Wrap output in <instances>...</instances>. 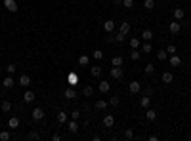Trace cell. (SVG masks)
<instances>
[{
  "label": "cell",
  "instance_id": "obj_46",
  "mask_svg": "<svg viewBox=\"0 0 191 141\" xmlns=\"http://www.w3.org/2000/svg\"><path fill=\"white\" fill-rule=\"evenodd\" d=\"M52 139H54V141H59L61 135H59V134H54V135H52Z\"/></svg>",
  "mask_w": 191,
  "mask_h": 141
},
{
  "label": "cell",
  "instance_id": "obj_32",
  "mask_svg": "<svg viewBox=\"0 0 191 141\" xmlns=\"http://www.w3.org/2000/svg\"><path fill=\"white\" fill-rule=\"evenodd\" d=\"M142 57V54H140V50H132L130 51V59H134V61H138Z\"/></svg>",
  "mask_w": 191,
  "mask_h": 141
},
{
  "label": "cell",
  "instance_id": "obj_19",
  "mask_svg": "<svg viewBox=\"0 0 191 141\" xmlns=\"http://www.w3.org/2000/svg\"><path fill=\"white\" fill-rule=\"evenodd\" d=\"M142 38L145 40V42H149V40L153 38V31H151V29H145V31L142 33Z\"/></svg>",
  "mask_w": 191,
  "mask_h": 141
},
{
  "label": "cell",
  "instance_id": "obj_40",
  "mask_svg": "<svg viewBox=\"0 0 191 141\" xmlns=\"http://www.w3.org/2000/svg\"><path fill=\"white\" fill-rule=\"evenodd\" d=\"M27 137H29V139H40V134H38V132H29Z\"/></svg>",
  "mask_w": 191,
  "mask_h": 141
},
{
  "label": "cell",
  "instance_id": "obj_42",
  "mask_svg": "<svg viewBox=\"0 0 191 141\" xmlns=\"http://www.w3.org/2000/svg\"><path fill=\"white\" fill-rule=\"evenodd\" d=\"M122 4H124V6H126V10L134 8V0H122Z\"/></svg>",
  "mask_w": 191,
  "mask_h": 141
},
{
  "label": "cell",
  "instance_id": "obj_39",
  "mask_svg": "<svg viewBox=\"0 0 191 141\" xmlns=\"http://www.w3.org/2000/svg\"><path fill=\"white\" fill-rule=\"evenodd\" d=\"M149 51H151V44L145 42V44L142 46V54H149Z\"/></svg>",
  "mask_w": 191,
  "mask_h": 141
},
{
  "label": "cell",
  "instance_id": "obj_47",
  "mask_svg": "<svg viewBox=\"0 0 191 141\" xmlns=\"http://www.w3.org/2000/svg\"><path fill=\"white\" fill-rule=\"evenodd\" d=\"M189 139H191V134H189Z\"/></svg>",
  "mask_w": 191,
  "mask_h": 141
},
{
  "label": "cell",
  "instance_id": "obj_1",
  "mask_svg": "<svg viewBox=\"0 0 191 141\" xmlns=\"http://www.w3.org/2000/svg\"><path fill=\"white\" fill-rule=\"evenodd\" d=\"M31 116H33V120H34V122H40V120L44 118V111H42L40 107H34L33 111H31Z\"/></svg>",
  "mask_w": 191,
  "mask_h": 141
},
{
  "label": "cell",
  "instance_id": "obj_24",
  "mask_svg": "<svg viewBox=\"0 0 191 141\" xmlns=\"http://www.w3.org/2000/svg\"><path fill=\"white\" fill-rule=\"evenodd\" d=\"M122 61H124V59H122L121 55H117V57H113V59H111V65L113 67H122Z\"/></svg>",
  "mask_w": 191,
  "mask_h": 141
},
{
  "label": "cell",
  "instance_id": "obj_11",
  "mask_svg": "<svg viewBox=\"0 0 191 141\" xmlns=\"http://www.w3.org/2000/svg\"><path fill=\"white\" fill-rule=\"evenodd\" d=\"M19 86L29 88V86H31V76H27V75H21V76H19Z\"/></svg>",
  "mask_w": 191,
  "mask_h": 141
},
{
  "label": "cell",
  "instance_id": "obj_2",
  "mask_svg": "<svg viewBox=\"0 0 191 141\" xmlns=\"http://www.w3.org/2000/svg\"><path fill=\"white\" fill-rule=\"evenodd\" d=\"M168 31L172 34H178L180 31H182V23L180 21H176V19H174V21H170V25H168Z\"/></svg>",
  "mask_w": 191,
  "mask_h": 141
},
{
  "label": "cell",
  "instance_id": "obj_20",
  "mask_svg": "<svg viewBox=\"0 0 191 141\" xmlns=\"http://www.w3.org/2000/svg\"><path fill=\"white\" fill-rule=\"evenodd\" d=\"M118 31H121L122 34H128V33H130V23H128V21H122V23H121V29H118Z\"/></svg>",
  "mask_w": 191,
  "mask_h": 141
},
{
  "label": "cell",
  "instance_id": "obj_30",
  "mask_svg": "<svg viewBox=\"0 0 191 141\" xmlns=\"http://www.w3.org/2000/svg\"><path fill=\"white\" fill-rule=\"evenodd\" d=\"M88 63H90V57H88V55H80V57H79V65L86 67Z\"/></svg>",
  "mask_w": 191,
  "mask_h": 141
},
{
  "label": "cell",
  "instance_id": "obj_27",
  "mask_svg": "<svg viewBox=\"0 0 191 141\" xmlns=\"http://www.w3.org/2000/svg\"><path fill=\"white\" fill-rule=\"evenodd\" d=\"M76 84H79V76L75 72H71L69 75V86H76Z\"/></svg>",
  "mask_w": 191,
  "mask_h": 141
},
{
  "label": "cell",
  "instance_id": "obj_25",
  "mask_svg": "<svg viewBox=\"0 0 191 141\" xmlns=\"http://www.w3.org/2000/svg\"><path fill=\"white\" fill-rule=\"evenodd\" d=\"M90 75L92 76H101V67H97V65L90 67Z\"/></svg>",
  "mask_w": 191,
  "mask_h": 141
},
{
  "label": "cell",
  "instance_id": "obj_45",
  "mask_svg": "<svg viewBox=\"0 0 191 141\" xmlns=\"http://www.w3.org/2000/svg\"><path fill=\"white\" fill-rule=\"evenodd\" d=\"M166 51H168V54H170V55H172V54H176V51H178V50H176V46H174V44H170V46H168V48H166Z\"/></svg>",
  "mask_w": 191,
  "mask_h": 141
},
{
  "label": "cell",
  "instance_id": "obj_7",
  "mask_svg": "<svg viewBox=\"0 0 191 141\" xmlns=\"http://www.w3.org/2000/svg\"><path fill=\"white\" fill-rule=\"evenodd\" d=\"M172 17L176 19V21H182V19L185 17V12H184L182 8H176V10H174V12H172Z\"/></svg>",
  "mask_w": 191,
  "mask_h": 141
},
{
  "label": "cell",
  "instance_id": "obj_18",
  "mask_svg": "<svg viewBox=\"0 0 191 141\" xmlns=\"http://www.w3.org/2000/svg\"><path fill=\"white\" fill-rule=\"evenodd\" d=\"M170 65H172V67H180V65H182V59H180L176 54H172V55H170Z\"/></svg>",
  "mask_w": 191,
  "mask_h": 141
},
{
  "label": "cell",
  "instance_id": "obj_38",
  "mask_svg": "<svg viewBox=\"0 0 191 141\" xmlns=\"http://www.w3.org/2000/svg\"><path fill=\"white\" fill-rule=\"evenodd\" d=\"M145 72H147V75H153V72H155V65L153 63H147L145 65Z\"/></svg>",
  "mask_w": 191,
  "mask_h": 141
},
{
  "label": "cell",
  "instance_id": "obj_34",
  "mask_svg": "<svg viewBox=\"0 0 191 141\" xmlns=\"http://www.w3.org/2000/svg\"><path fill=\"white\" fill-rule=\"evenodd\" d=\"M92 57H94L96 61H100V59H103V51H101V50H96V51H92Z\"/></svg>",
  "mask_w": 191,
  "mask_h": 141
},
{
  "label": "cell",
  "instance_id": "obj_21",
  "mask_svg": "<svg viewBox=\"0 0 191 141\" xmlns=\"http://www.w3.org/2000/svg\"><path fill=\"white\" fill-rule=\"evenodd\" d=\"M8 126H10V128H13V130H15V128H19V118H17V116H12V118L8 120Z\"/></svg>",
  "mask_w": 191,
  "mask_h": 141
},
{
  "label": "cell",
  "instance_id": "obj_29",
  "mask_svg": "<svg viewBox=\"0 0 191 141\" xmlns=\"http://www.w3.org/2000/svg\"><path fill=\"white\" fill-rule=\"evenodd\" d=\"M0 109H2V113H10V111H12V103H10V101H2Z\"/></svg>",
  "mask_w": 191,
  "mask_h": 141
},
{
  "label": "cell",
  "instance_id": "obj_5",
  "mask_svg": "<svg viewBox=\"0 0 191 141\" xmlns=\"http://www.w3.org/2000/svg\"><path fill=\"white\" fill-rule=\"evenodd\" d=\"M128 90H130V93H138L142 90V82H138V80H132L130 84H128Z\"/></svg>",
  "mask_w": 191,
  "mask_h": 141
},
{
  "label": "cell",
  "instance_id": "obj_33",
  "mask_svg": "<svg viewBox=\"0 0 191 141\" xmlns=\"http://www.w3.org/2000/svg\"><path fill=\"white\" fill-rule=\"evenodd\" d=\"M143 8H145V10H153L155 8V0H143Z\"/></svg>",
  "mask_w": 191,
  "mask_h": 141
},
{
  "label": "cell",
  "instance_id": "obj_41",
  "mask_svg": "<svg viewBox=\"0 0 191 141\" xmlns=\"http://www.w3.org/2000/svg\"><path fill=\"white\" fill-rule=\"evenodd\" d=\"M71 118H73V120H79L80 118V111H79V109H75V111L71 113Z\"/></svg>",
  "mask_w": 191,
  "mask_h": 141
},
{
  "label": "cell",
  "instance_id": "obj_17",
  "mask_svg": "<svg viewBox=\"0 0 191 141\" xmlns=\"http://www.w3.org/2000/svg\"><path fill=\"white\" fill-rule=\"evenodd\" d=\"M67 120H69V114H67L65 111H59V113H58V122H59V124H65Z\"/></svg>",
  "mask_w": 191,
  "mask_h": 141
},
{
  "label": "cell",
  "instance_id": "obj_31",
  "mask_svg": "<svg viewBox=\"0 0 191 141\" xmlns=\"http://www.w3.org/2000/svg\"><path fill=\"white\" fill-rule=\"evenodd\" d=\"M140 38H130V48L132 50H138V48H140Z\"/></svg>",
  "mask_w": 191,
  "mask_h": 141
},
{
  "label": "cell",
  "instance_id": "obj_14",
  "mask_svg": "<svg viewBox=\"0 0 191 141\" xmlns=\"http://www.w3.org/2000/svg\"><path fill=\"white\" fill-rule=\"evenodd\" d=\"M103 29H105V33H113V31H115V21L107 19V21L103 23Z\"/></svg>",
  "mask_w": 191,
  "mask_h": 141
},
{
  "label": "cell",
  "instance_id": "obj_22",
  "mask_svg": "<svg viewBox=\"0 0 191 141\" xmlns=\"http://www.w3.org/2000/svg\"><path fill=\"white\" fill-rule=\"evenodd\" d=\"M149 105H151V97H147V95H145V97H142V99H140V107H142V109H147Z\"/></svg>",
  "mask_w": 191,
  "mask_h": 141
},
{
  "label": "cell",
  "instance_id": "obj_6",
  "mask_svg": "<svg viewBox=\"0 0 191 141\" xmlns=\"http://www.w3.org/2000/svg\"><path fill=\"white\" fill-rule=\"evenodd\" d=\"M103 126H105V128H113V126H115V116H113V114H105V116H103Z\"/></svg>",
  "mask_w": 191,
  "mask_h": 141
},
{
  "label": "cell",
  "instance_id": "obj_9",
  "mask_svg": "<svg viewBox=\"0 0 191 141\" xmlns=\"http://www.w3.org/2000/svg\"><path fill=\"white\" fill-rule=\"evenodd\" d=\"M34 99H37V97H34V92H33V90H27V92H25V95H23V101H25V103H33Z\"/></svg>",
  "mask_w": 191,
  "mask_h": 141
},
{
  "label": "cell",
  "instance_id": "obj_15",
  "mask_svg": "<svg viewBox=\"0 0 191 141\" xmlns=\"http://www.w3.org/2000/svg\"><path fill=\"white\" fill-rule=\"evenodd\" d=\"M13 84H15V82H13V78H12V76H6V78L2 80V86L6 88V90H10V88H13Z\"/></svg>",
  "mask_w": 191,
  "mask_h": 141
},
{
  "label": "cell",
  "instance_id": "obj_3",
  "mask_svg": "<svg viewBox=\"0 0 191 141\" xmlns=\"http://www.w3.org/2000/svg\"><path fill=\"white\" fill-rule=\"evenodd\" d=\"M122 76H124V72H122V67H111V78H115V80H121Z\"/></svg>",
  "mask_w": 191,
  "mask_h": 141
},
{
  "label": "cell",
  "instance_id": "obj_23",
  "mask_svg": "<svg viewBox=\"0 0 191 141\" xmlns=\"http://www.w3.org/2000/svg\"><path fill=\"white\" fill-rule=\"evenodd\" d=\"M82 95H84V97H92V95H94V88H92V86H84Z\"/></svg>",
  "mask_w": 191,
  "mask_h": 141
},
{
  "label": "cell",
  "instance_id": "obj_26",
  "mask_svg": "<svg viewBox=\"0 0 191 141\" xmlns=\"http://www.w3.org/2000/svg\"><path fill=\"white\" fill-rule=\"evenodd\" d=\"M65 97H67V99H75V97H76V92L73 90V86L65 90Z\"/></svg>",
  "mask_w": 191,
  "mask_h": 141
},
{
  "label": "cell",
  "instance_id": "obj_13",
  "mask_svg": "<svg viewBox=\"0 0 191 141\" xmlns=\"http://www.w3.org/2000/svg\"><path fill=\"white\" fill-rule=\"evenodd\" d=\"M109 90H111V82L101 80V82H100V92H101V93H107Z\"/></svg>",
  "mask_w": 191,
  "mask_h": 141
},
{
  "label": "cell",
  "instance_id": "obj_10",
  "mask_svg": "<svg viewBox=\"0 0 191 141\" xmlns=\"http://www.w3.org/2000/svg\"><path fill=\"white\" fill-rule=\"evenodd\" d=\"M107 107H109V103H107L105 99H97L96 101V111H105Z\"/></svg>",
  "mask_w": 191,
  "mask_h": 141
},
{
  "label": "cell",
  "instance_id": "obj_37",
  "mask_svg": "<svg viewBox=\"0 0 191 141\" xmlns=\"http://www.w3.org/2000/svg\"><path fill=\"white\" fill-rule=\"evenodd\" d=\"M124 40H126V34H122L121 31H118V34L115 36V42H124Z\"/></svg>",
  "mask_w": 191,
  "mask_h": 141
},
{
  "label": "cell",
  "instance_id": "obj_36",
  "mask_svg": "<svg viewBox=\"0 0 191 141\" xmlns=\"http://www.w3.org/2000/svg\"><path fill=\"white\" fill-rule=\"evenodd\" d=\"M10 137H12L10 132H6V130H4V132H0V141H8Z\"/></svg>",
  "mask_w": 191,
  "mask_h": 141
},
{
  "label": "cell",
  "instance_id": "obj_44",
  "mask_svg": "<svg viewBox=\"0 0 191 141\" xmlns=\"http://www.w3.org/2000/svg\"><path fill=\"white\" fill-rule=\"evenodd\" d=\"M124 137H126V139H134V132H132L130 128H128L126 132H124Z\"/></svg>",
  "mask_w": 191,
  "mask_h": 141
},
{
  "label": "cell",
  "instance_id": "obj_8",
  "mask_svg": "<svg viewBox=\"0 0 191 141\" xmlns=\"http://www.w3.org/2000/svg\"><path fill=\"white\" fill-rule=\"evenodd\" d=\"M67 130H69L71 134H76V132H79V120H73V118H71V122L67 124Z\"/></svg>",
  "mask_w": 191,
  "mask_h": 141
},
{
  "label": "cell",
  "instance_id": "obj_35",
  "mask_svg": "<svg viewBox=\"0 0 191 141\" xmlns=\"http://www.w3.org/2000/svg\"><path fill=\"white\" fill-rule=\"evenodd\" d=\"M109 105L111 107H118V105H121V97H111L109 99Z\"/></svg>",
  "mask_w": 191,
  "mask_h": 141
},
{
  "label": "cell",
  "instance_id": "obj_28",
  "mask_svg": "<svg viewBox=\"0 0 191 141\" xmlns=\"http://www.w3.org/2000/svg\"><path fill=\"white\" fill-rule=\"evenodd\" d=\"M166 57H168V51H166V50H159V51H157V59H159V61H164Z\"/></svg>",
  "mask_w": 191,
  "mask_h": 141
},
{
  "label": "cell",
  "instance_id": "obj_4",
  "mask_svg": "<svg viewBox=\"0 0 191 141\" xmlns=\"http://www.w3.org/2000/svg\"><path fill=\"white\" fill-rule=\"evenodd\" d=\"M4 8H6L8 12H17V10H19V6H17L15 0H4Z\"/></svg>",
  "mask_w": 191,
  "mask_h": 141
},
{
  "label": "cell",
  "instance_id": "obj_16",
  "mask_svg": "<svg viewBox=\"0 0 191 141\" xmlns=\"http://www.w3.org/2000/svg\"><path fill=\"white\" fill-rule=\"evenodd\" d=\"M145 116H147V120H157V111H155V109H149L147 107V111H145Z\"/></svg>",
  "mask_w": 191,
  "mask_h": 141
},
{
  "label": "cell",
  "instance_id": "obj_43",
  "mask_svg": "<svg viewBox=\"0 0 191 141\" xmlns=\"http://www.w3.org/2000/svg\"><path fill=\"white\" fill-rule=\"evenodd\" d=\"M6 71H8V75H13V72H15V65H13V63H10V65L6 67Z\"/></svg>",
  "mask_w": 191,
  "mask_h": 141
},
{
  "label": "cell",
  "instance_id": "obj_12",
  "mask_svg": "<svg viewBox=\"0 0 191 141\" xmlns=\"http://www.w3.org/2000/svg\"><path fill=\"white\" fill-rule=\"evenodd\" d=\"M163 82H164V84H172V82H174V75L170 71L163 72Z\"/></svg>",
  "mask_w": 191,
  "mask_h": 141
}]
</instances>
